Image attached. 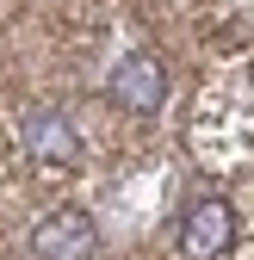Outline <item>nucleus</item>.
Masks as SVG:
<instances>
[{"instance_id": "f257e3e1", "label": "nucleus", "mask_w": 254, "mask_h": 260, "mask_svg": "<svg viewBox=\"0 0 254 260\" xmlns=\"http://www.w3.org/2000/svg\"><path fill=\"white\" fill-rule=\"evenodd\" d=\"M25 254L31 260H93L100 254V223L87 211H50V217L31 223Z\"/></svg>"}, {"instance_id": "f03ea898", "label": "nucleus", "mask_w": 254, "mask_h": 260, "mask_svg": "<svg viewBox=\"0 0 254 260\" xmlns=\"http://www.w3.org/2000/svg\"><path fill=\"white\" fill-rule=\"evenodd\" d=\"M236 242V211L224 199H193L180 217V254L186 260H217V254H230Z\"/></svg>"}, {"instance_id": "7ed1b4c3", "label": "nucleus", "mask_w": 254, "mask_h": 260, "mask_svg": "<svg viewBox=\"0 0 254 260\" xmlns=\"http://www.w3.org/2000/svg\"><path fill=\"white\" fill-rule=\"evenodd\" d=\"M112 100L124 106V112H137V118H155L162 112V100H168V69L155 56H124L118 69H112Z\"/></svg>"}, {"instance_id": "20e7f679", "label": "nucleus", "mask_w": 254, "mask_h": 260, "mask_svg": "<svg viewBox=\"0 0 254 260\" xmlns=\"http://www.w3.org/2000/svg\"><path fill=\"white\" fill-rule=\"evenodd\" d=\"M19 149L38 161V168H75V161H81V137H75V124L62 112H25Z\"/></svg>"}]
</instances>
